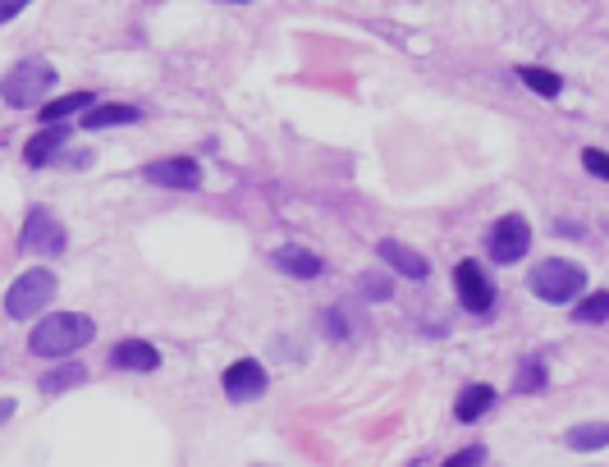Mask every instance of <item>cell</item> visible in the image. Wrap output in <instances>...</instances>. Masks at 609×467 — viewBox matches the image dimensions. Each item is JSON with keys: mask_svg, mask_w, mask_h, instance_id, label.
Listing matches in <instances>:
<instances>
[{"mask_svg": "<svg viewBox=\"0 0 609 467\" xmlns=\"http://www.w3.org/2000/svg\"><path fill=\"white\" fill-rule=\"evenodd\" d=\"M92 339H97L92 316H83V312H55V316H46V321H37L28 344H33L37 358H69V353L87 348Z\"/></svg>", "mask_w": 609, "mask_h": 467, "instance_id": "cell-1", "label": "cell"}, {"mask_svg": "<svg viewBox=\"0 0 609 467\" xmlns=\"http://www.w3.org/2000/svg\"><path fill=\"white\" fill-rule=\"evenodd\" d=\"M527 284H532V294L541 298V303H573V298L587 289V271H582L577 261L550 257V261H541V266H532Z\"/></svg>", "mask_w": 609, "mask_h": 467, "instance_id": "cell-2", "label": "cell"}, {"mask_svg": "<svg viewBox=\"0 0 609 467\" xmlns=\"http://www.w3.org/2000/svg\"><path fill=\"white\" fill-rule=\"evenodd\" d=\"M55 83V69L46 65L42 55H28V60H19V65L5 74V83H0V97L10 101V106H46V92H51Z\"/></svg>", "mask_w": 609, "mask_h": 467, "instance_id": "cell-3", "label": "cell"}, {"mask_svg": "<svg viewBox=\"0 0 609 467\" xmlns=\"http://www.w3.org/2000/svg\"><path fill=\"white\" fill-rule=\"evenodd\" d=\"M46 303H55V275L46 266H33V271H23L19 280L10 284V294H5V312L14 321H28L33 312H42Z\"/></svg>", "mask_w": 609, "mask_h": 467, "instance_id": "cell-4", "label": "cell"}, {"mask_svg": "<svg viewBox=\"0 0 609 467\" xmlns=\"http://www.w3.org/2000/svg\"><path fill=\"white\" fill-rule=\"evenodd\" d=\"M65 225L55 220V211H46V207H33L28 211V225H23V239H19V248L23 252H37V257H60L65 252Z\"/></svg>", "mask_w": 609, "mask_h": 467, "instance_id": "cell-5", "label": "cell"}, {"mask_svg": "<svg viewBox=\"0 0 609 467\" xmlns=\"http://www.w3.org/2000/svg\"><path fill=\"white\" fill-rule=\"evenodd\" d=\"M142 179L156 188H170V193H197V188H202V165H197L193 156H165V161L147 165Z\"/></svg>", "mask_w": 609, "mask_h": 467, "instance_id": "cell-6", "label": "cell"}, {"mask_svg": "<svg viewBox=\"0 0 609 467\" xmlns=\"http://www.w3.org/2000/svg\"><path fill=\"white\" fill-rule=\"evenodd\" d=\"M490 257L500 261V266H513V261L527 257V248H532V225L522 216H500L495 220V229H490Z\"/></svg>", "mask_w": 609, "mask_h": 467, "instance_id": "cell-7", "label": "cell"}, {"mask_svg": "<svg viewBox=\"0 0 609 467\" xmlns=\"http://www.w3.org/2000/svg\"><path fill=\"white\" fill-rule=\"evenodd\" d=\"M454 289H458V298H463V307L477 312V316H486L490 303H495V284L486 280V271H481L472 257L454 266Z\"/></svg>", "mask_w": 609, "mask_h": 467, "instance_id": "cell-8", "label": "cell"}, {"mask_svg": "<svg viewBox=\"0 0 609 467\" xmlns=\"http://www.w3.org/2000/svg\"><path fill=\"white\" fill-rule=\"evenodd\" d=\"M220 385H225V399L229 403H252V399H261L266 394V367L261 362H252V358H239L234 367L220 376Z\"/></svg>", "mask_w": 609, "mask_h": 467, "instance_id": "cell-9", "label": "cell"}, {"mask_svg": "<svg viewBox=\"0 0 609 467\" xmlns=\"http://www.w3.org/2000/svg\"><path fill=\"white\" fill-rule=\"evenodd\" d=\"M161 367V353H156L147 339H120L110 348V371H133V376H147V371Z\"/></svg>", "mask_w": 609, "mask_h": 467, "instance_id": "cell-10", "label": "cell"}, {"mask_svg": "<svg viewBox=\"0 0 609 467\" xmlns=\"http://www.w3.org/2000/svg\"><path fill=\"white\" fill-rule=\"evenodd\" d=\"M271 261H275V271L294 275V280H316V275H321V266H326V261L316 257V252L294 248V243H289V248H275Z\"/></svg>", "mask_w": 609, "mask_h": 467, "instance_id": "cell-11", "label": "cell"}, {"mask_svg": "<svg viewBox=\"0 0 609 467\" xmlns=\"http://www.w3.org/2000/svg\"><path fill=\"white\" fill-rule=\"evenodd\" d=\"M362 330H367V321H362L358 303H335L326 312V335L339 339V344H353V339H362Z\"/></svg>", "mask_w": 609, "mask_h": 467, "instance_id": "cell-12", "label": "cell"}, {"mask_svg": "<svg viewBox=\"0 0 609 467\" xmlns=\"http://www.w3.org/2000/svg\"><path fill=\"white\" fill-rule=\"evenodd\" d=\"M376 252H381V261H385V266H394L399 275H408V280H426V257H422V252H413L408 243L385 239Z\"/></svg>", "mask_w": 609, "mask_h": 467, "instance_id": "cell-13", "label": "cell"}, {"mask_svg": "<svg viewBox=\"0 0 609 467\" xmlns=\"http://www.w3.org/2000/svg\"><path fill=\"white\" fill-rule=\"evenodd\" d=\"M142 110L124 106V101H106V106H92L83 115V129H120V124H138Z\"/></svg>", "mask_w": 609, "mask_h": 467, "instance_id": "cell-14", "label": "cell"}, {"mask_svg": "<svg viewBox=\"0 0 609 467\" xmlns=\"http://www.w3.org/2000/svg\"><path fill=\"white\" fill-rule=\"evenodd\" d=\"M490 408H495V390H490V385H468L454 403V417L458 422H481Z\"/></svg>", "mask_w": 609, "mask_h": 467, "instance_id": "cell-15", "label": "cell"}, {"mask_svg": "<svg viewBox=\"0 0 609 467\" xmlns=\"http://www.w3.org/2000/svg\"><path fill=\"white\" fill-rule=\"evenodd\" d=\"M65 138H69L65 124H51V129H42L37 138H28V147H23V161H28V165H46L55 152H60V147H65Z\"/></svg>", "mask_w": 609, "mask_h": 467, "instance_id": "cell-16", "label": "cell"}, {"mask_svg": "<svg viewBox=\"0 0 609 467\" xmlns=\"http://www.w3.org/2000/svg\"><path fill=\"white\" fill-rule=\"evenodd\" d=\"M564 445L577 449V454H596V449H609V422H582L564 435Z\"/></svg>", "mask_w": 609, "mask_h": 467, "instance_id": "cell-17", "label": "cell"}, {"mask_svg": "<svg viewBox=\"0 0 609 467\" xmlns=\"http://www.w3.org/2000/svg\"><path fill=\"white\" fill-rule=\"evenodd\" d=\"M78 110H92V92H69V97L46 101L42 120H46V129H51V124H65L69 115H78Z\"/></svg>", "mask_w": 609, "mask_h": 467, "instance_id": "cell-18", "label": "cell"}, {"mask_svg": "<svg viewBox=\"0 0 609 467\" xmlns=\"http://www.w3.org/2000/svg\"><path fill=\"white\" fill-rule=\"evenodd\" d=\"M518 78L527 87H532L536 97H559L564 92V78L559 74H550V69H536V65H518Z\"/></svg>", "mask_w": 609, "mask_h": 467, "instance_id": "cell-19", "label": "cell"}, {"mask_svg": "<svg viewBox=\"0 0 609 467\" xmlns=\"http://www.w3.org/2000/svg\"><path fill=\"white\" fill-rule=\"evenodd\" d=\"M573 321H577V326H605V321H609V294H605V289L591 294V298H582V303L573 307Z\"/></svg>", "mask_w": 609, "mask_h": 467, "instance_id": "cell-20", "label": "cell"}, {"mask_svg": "<svg viewBox=\"0 0 609 467\" xmlns=\"http://www.w3.org/2000/svg\"><path fill=\"white\" fill-rule=\"evenodd\" d=\"M87 381V371L78 362H65V367H55L42 376V394H60V390H74V385Z\"/></svg>", "mask_w": 609, "mask_h": 467, "instance_id": "cell-21", "label": "cell"}, {"mask_svg": "<svg viewBox=\"0 0 609 467\" xmlns=\"http://www.w3.org/2000/svg\"><path fill=\"white\" fill-rule=\"evenodd\" d=\"M513 390H518V394L545 390V362H541V358H527V362H522V371H518V381H513Z\"/></svg>", "mask_w": 609, "mask_h": 467, "instance_id": "cell-22", "label": "cell"}, {"mask_svg": "<svg viewBox=\"0 0 609 467\" xmlns=\"http://www.w3.org/2000/svg\"><path fill=\"white\" fill-rule=\"evenodd\" d=\"M440 467H486V445H468V449H458L454 458H445Z\"/></svg>", "mask_w": 609, "mask_h": 467, "instance_id": "cell-23", "label": "cell"}, {"mask_svg": "<svg viewBox=\"0 0 609 467\" xmlns=\"http://www.w3.org/2000/svg\"><path fill=\"white\" fill-rule=\"evenodd\" d=\"M362 294H367V298H376V303H385V298H390V280H385L381 271L362 275Z\"/></svg>", "mask_w": 609, "mask_h": 467, "instance_id": "cell-24", "label": "cell"}, {"mask_svg": "<svg viewBox=\"0 0 609 467\" xmlns=\"http://www.w3.org/2000/svg\"><path fill=\"white\" fill-rule=\"evenodd\" d=\"M582 165H587V170L596 174V179H605V184H609V156H605V152L587 147V152H582Z\"/></svg>", "mask_w": 609, "mask_h": 467, "instance_id": "cell-25", "label": "cell"}, {"mask_svg": "<svg viewBox=\"0 0 609 467\" xmlns=\"http://www.w3.org/2000/svg\"><path fill=\"white\" fill-rule=\"evenodd\" d=\"M19 10H28V5H23V0H0V23H10L14 14Z\"/></svg>", "mask_w": 609, "mask_h": 467, "instance_id": "cell-26", "label": "cell"}, {"mask_svg": "<svg viewBox=\"0 0 609 467\" xmlns=\"http://www.w3.org/2000/svg\"><path fill=\"white\" fill-rule=\"evenodd\" d=\"M10 417H14V399H0V426L10 422Z\"/></svg>", "mask_w": 609, "mask_h": 467, "instance_id": "cell-27", "label": "cell"}]
</instances>
